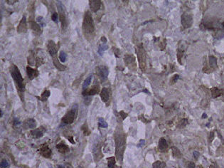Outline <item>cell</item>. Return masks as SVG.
Masks as SVG:
<instances>
[{"instance_id": "cell-1", "label": "cell", "mask_w": 224, "mask_h": 168, "mask_svg": "<svg viewBox=\"0 0 224 168\" xmlns=\"http://www.w3.org/2000/svg\"><path fill=\"white\" fill-rule=\"evenodd\" d=\"M10 73L16 85L17 90L21 93H24L25 91L24 80L22 76V74L16 65H12L10 68Z\"/></svg>"}, {"instance_id": "cell-2", "label": "cell", "mask_w": 224, "mask_h": 168, "mask_svg": "<svg viewBox=\"0 0 224 168\" xmlns=\"http://www.w3.org/2000/svg\"><path fill=\"white\" fill-rule=\"evenodd\" d=\"M83 31L86 35L92 34L94 33V31H95L94 22H93L91 14L89 12H86L84 16L83 22Z\"/></svg>"}, {"instance_id": "cell-3", "label": "cell", "mask_w": 224, "mask_h": 168, "mask_svg": "<svg viewBox=\"0 0 224 168\" xmlns=\"http://www.w3.org/2000/svg\"><path fill=\"white\" fill-rule=\"evenodd\" d=\"M115 147L116 151L115 154L117 159L122 160L123 153H124V147H125V138L123 134H116L115 135Z\"/></svg>"}, {"instance_id": "cell-4", "label": "cell", "mask_w": 224, "mask_h": 168, "mask_svg": "<svg viewBox=\"0 0 224 168\" xmlns=\"http://www.w3.org/2000/svg\"><path fill=\"white\" fill-rule=\"evenodd\" d=\"M77 112H78V105H74L72 108L67 112V113L63 117L62 122L63 123L65 124H71L74 121L75 118L77 115Z\"/></svg>"}, {"instance_id": "cell-5", "label": "cell", "mask_w": 224, "mask_h": 168, "mask_svg": "<svg viewBox=\"0 0 224 168\" xmlns=\"http://www.w3.org/2000/svg\"><path fill=\"white\" fill-rule=\"evenodd\" d=\"M97 74L98 77L102 80H105L109 75V69L105 66H100L97 68Z\"/></svg>"}, {"instance_id": "cell-6", "label": "cell", "mask_w": 224, "mask_h": 168, "mask_svg": "<svg viewBox=\"0 0 224 168\" xmlns=\"http://www.w3.org/2000/svg\"><path fill=\"white\" fill-rule=\"evenodd\" d=\"M181 24L184 28H188L193 24V18L191 15L184 14L181 16Z\"/></svg>"}, {"instance_id": "cell-7", "label": "cell", "mask_w": 224, "mask_h": 168, "mask_svg": "<svg viewBox=\"0 0 224 168\" xmlns=\"http://www.w3.org/2000/svg\"><path fill=\"white\" fill-rule=\"evenodd\" d=\"M100 91V86L98 85H95L93 86L92 88H89V89H86L83 92V95L84 96H90V95H94L95 94H97L98 93H99Z\"/></svg>"}, {"instance_id": "cell-8", "label": "cell", "mask_w": 224, "mask_h": 168, "mask_svg": "<svg viewBox=\"0 0 224 168\" xmlns=\"http://www.w3.org/2000/svg\"><path fill=\"white\" fill-rule=\"evenodd\" d=\"M101 4H102L101 1H99V0L90 1V7L92 12H97L99 10L101 7Z\"/></svg>"}, {"instance_id": "cell-9", "label": "cell", "mask_w": 224, "mask_h": 168, "mask_svg": "<svg viewBox=\"0 0 224 168\" xmlns=\"http://www.w3.org/2000/svg\"><path fill=\"white\" fill-rule=\"evenodd\" d=\"M45 132H46V129L43 127H40L38 128L32 130L31 132V133L33 135V137H34L36 138H39L44 135Z\"/></svg>"}, {"instance_id": "cell-10", "label": "cell", "mask_w": 224, "mask_h": 168, "mask_svg": "<svg viewBox=\"0 0 224 168\" xmlns=\"http://www.w3.org/2000/svg\"><path fill=\"white\" fill-rule=\"evenodd\" d=\"M40 153L42 156H43L44 157H47L49 158L51 157V155L52 154V152L51 150V149H49V147H48L47 145H43L41 147V150H40Z\"/></svg>"}, {"instance_id": "cell-11", "label": "cell", "mask_w": 224, "mask_h": 168, "mask_svg": "<svg viewBox=\"0 0 224 168\" xmlns=\"http://www.w3.org/2000/svg\"><path fill=\"white\" fill-rule=\"evenodd\" d=\"M27 30V25H26V16H23L22 19L19 26L17 27V31L18 33H24L26 32Z\"/></svg>"}, {"instance_id": "cell-12", "label": "cell", "mask_w": 224, "mask_h": 168, "mask_svg": "<svg viewBox=\"0 0 224 168\" xmlns=\"http://www.w3.org/2000/svg\"><path fill=\"white\" fill-rule=\"evenodd\" d=\"M48 51L51 56H55L57 53V48L56 44L53 41H49L48 44Z\"/></svg>"}, {"instance_id": "cell-13", "label": "cell", "mask_w": 224, "mask_h": 168, "mask_svg": "<svg viewBox=\"0 0 224 168\" xmlns=\"http://www.w3.org/2000/svg\"><path fill=\"white\" fill-rule=\"evenodd\" d=\"M26 72H27L28 77L30 80H33L34 78H35L38 76V71L37 70L33 69L32 68L29 67V66L26 67Z\"/></svg>"}, {"instance_id": "cell-14", "label": "cell", "mask_w": 224, "mask_h": 168, "mask_svg": "<svg viewBox=\"0 0 224 168\" xmlns=\"http://www.w3.org/2000/svg\"><path fill=\"white\" fill-rule=\"evenodd\" d=\"M100 98L102 99V101L103 102H107L108 101L109 98H110V91L108 88H103V89L101 91L100 93Z\"/></svg>"}, {"instance_id": "cell-15", "label": "cell", "mask_w": 224, "mask_h": 168, "mask_svg": "<svg viewBox=\"0 0 224 168\" xmlns=\"http://www.w3.org/2000/svg\"><path fill=\"white\" fill-rule=\"evenodd\" d=\"M137 54H138L139 61V64H140V67H141L142 69H143L142 66H145V54L144 50H142V49H139Z\"/></svg>"}, {"instance_id": "cell-16", "label": "cell", "mask_w": 224, "mask_h": 168, "mask_svg": "<svg viewBox=\"0 0 224 168\" xmlns=\"http://www.w3.org/2000/svg\"><path fill=\"white\" fill-rule=\"evenodd\" d=\"M56 148L58 149V150L60 153H61L63 154H65V153L69 152V147H68V146L63 142H60V143H58V144H57Z\"/></svg>"}, {"instance_id": "cell-17", "label": "cell", "mask_w": 224, "mask_h": 168, "mask_svg": "<svg viewBox=\"0 0 224 168\" xmlns=\"http://www.w3.org/2000/svg\"><path fill=\"white\" fill-rule=\"evenodd\" d=\"M24 127L26 128H35L36 127V122L34 119H28L24 122Z\"/></svg>"}, {"instance_id": "cell-18", "label": "cell", "mask_w": 224, "mask_h": 168, "mask_svg": "<svg viewBox=\"0 0 224 168\" xmlns=\"http://www.w3.org/2000/svg\"><path fill=\"white\" fill-rule=\"evenodd\" d=\"M29 24L31 26V29L34 31L36 32V34H40L41 31V26L40 25H38V24H36L35 22H29Z\"/></svg>"}, {"instance_id": "cell-19", "label": "cell", "mask_w": 224, "mask_h": 168, "mask_svg": "<svg viewBox=\"0 0 224 168\" xmlns=\"http://www.w3.org/2000/svg\"><path fill=\"white\" fill-rule=\"evenodd\" d=\"M168 147V145H167V142L166 141V140L164 138H162L159 141V148L162 150L164 151L165 150L166 148Z\"/></svg>"}, {"instance_id": "cell-20", "label": "cell", "mask_w": 224, "mask_h": 168, "mask_svg": "<svg viewBox=\"0 0 224 168\" xmlns=\"http://www.w3.org/2000/svg\"><path fill=\"white\" fill-rule=\"evenodd\" d=\"M53 64L55 65V66L56 67V68H58V69L59 71H64V70L66 68L65 66H63V65H61L59 63V61H58V59H57L56 58H54V59H53Z\"/></svg>"}, {"instance_id": "cell-21", "label": "cell", "mask_w": 224, "mask_h": 168, "mask_svg": "<svg viewBox=\"0 0 224 168\" xmlns=\"http://www.w3.org/2000/svg\"><path fill=\"white\" fill-rule=\"evenodd\" d=\"M108 49V46L105 44H100L99 46V47H98V52L100 56H102L103 52L105 51H106Z\"/></svg>"}, {"instance_id": "cell-22", "label": "cell", "mask_w": 224, "mask_h": 168, "mask_svg": "<svg viewBox=\"0 0 224 168\" xmlns=\"http://www.w3.org/2000/svg\"><path fill=\"white\" fill-rule=\"evenodd\" d=\"M92 78H93V76H92V75H90L88 77L86 78V79L85 80V81L83 82V90L87 89L88 86L90 84V82H91V80H92Z\"/></svg>"}, {"instance_id": "cell-23", "label": "cell", "mask_w": 224, "mask_h": 168, "mask_svg": "<svg viewBox=\"0 0 224 168\" xmlns=\"http://www.w3.org/2000/svg\"><path fill=\"white\" fill-rule=\"evenodd\" d=\"M211 92L212 95H213V98H217V97H218V96H220V95H221V91H220L218 88H216V87L213 88L211 89Z\"/></svg>"}, {"instance_id": "cell-24", "label": "cell", "mask_w": 224, "mask_h": 168, "mask_svg": "<svg viewBox=\"0 0 224 168\" xmlns=\"http://www.w3.org/2000/svg\"><path fill=\"white\" fill-rule=\"evenodd\" d=\"M98 125H99L100 128H108V123L102 117H100L99 119H98Z\"/></svg>"}, {"instance_id": "cell-25", "label": "cell", "mask_w": 224, "mask_h": 168, "mask_svg": "<svg viewBox=\"0 0 224 168\" xmlns=\"http://www.w3.org/2000/svg\"><path fill=\"white\" fill-rule=\"evenodd\" d=\"M165 166H166L165 163L162 162L161 161H157V162H155L152 165L153 168H163L164 167H165Z\"/></svg>"}, {"instance_id": "cell-26", "label": "cell", "mask_w": 224, "mask_h": 168, "mask_svg": "<svg viewBox=\"0 0 224 168\" xmlns=\"http://www.w3.org/2000/svg\"><path fill=\"white\" fill-rule=\"evenodd\" d=\"M209 64L213 68H216L217 66V60L214 56L209 57Z\"/></svg>"}, {"instance_id": "cell-27", "label": "cell", "mask_w": 224, "mask_h": 168, "mask_svg": "<svg viewBox=\"0 0 224 168\" xmlns=\"http://www.w3.org/2000/svg\"><path fill=\"white\" fill-rule=\"evenodd\" d=\"M124 61L125 62L128 64H131L132 62H134L135 61V58L132 56H130V55H127L124 57Z\"/></svg>"}, {"instance_id": "cell-28", "label": "cell", "mask_w": 224, "mask_h": 168, "mask_svg": "<svg viewBox=\"0 0 224 168\" xmlns=\"http://www.w3.org/2000/svg\"><path fill=\"white\" fill-rule=\"evenodd\" d=\"M172 153H173V155L176 157L179 158V157H181V154L180 151L176 147H172Z\"/></svg>"}, {"instance_id": "cell-29", "label": "cell", "mask_w": 224, "mask_h": 168, "mask_svg": "<svg viewBox=\"0 0 224 168\" xmlns=\"http://www.w3.org/2000/svg\"><path fill=\"white\" fill-rule=\"evenodd\" d=\"M50 95V91H45L42 94H41V101H46L47 98L49 97Z\"/></svg>"}, {"instance_id": "cell-30", "label": "cell", "mask_w": 224, "mask_h": 168, "mask_svg": "<svg viewBox=\"0 0 224 168\" xmlns=\"http://www.w3.org/2000/svg\"><path fill=\"white\" fill-rule=\"evenodd\" d=\"M108 167L110 168H113L115 163V157H111L110 158L108 159Z\"/></svg>"}, {"instance_id": "cell-31", "label": "cell", "mask_w": 224, "mask_h": 168, "mask_svg": "<svg viewBox=\"0 0 224 168\" xmlns=\"http://www.w3.org/2000/svg\"><path fill=\"white\" fill-rule=\"evenodd\" d=\"M66 58H67V55L65 52L61 51L60 55H59V60L61 62H65L66 61Z\"/></svg>"}, {"instance_id": "cell-32", "label": "cell", "mask_w": 224, "mask_h": 168, "mask_svg": "<svg viewBox=\"0 0 224 168\" xmlns=\"http://www.w3.org/2000/svg\"><path fill=\"white\" fill-rule=\"evenodd\" d=\"M37 22L39 23L40 26H46V22L43 17L42 16H38L37 18Z\"/></svg>"}, {"instance_id": "cell-33", "label": "cell", "mask_w": 224, "mask_h": 168, "mask_svg": "<svg viewBox=\"0 0 224 168\" xmlns=\"http://www.w3.org/2000/svg\"><path fill=\"white\" fill-rule=\"evenodd\" d=\"M82 130H83V133H84V135H90V131L89 129H88V128H87V125L86 123H85V124L83 125V127H82Z\"/></svg>"}, {"instance_id": "cell-34", "label": "cell", "mask_w": 224, "mask_h": 168, "mask_svg": "<svg viewBox=\"0 0 224 168\" xmlns=\"http://www.w3.org/2000/svg\"><path fill=\"white\" fill-rule=\"evenodd\" d=\"M1 168H9V164L7 160H2L1 162Z\"/></svg>"}, {"instance_id": "cell-35", "label": "cell", "mask_w": 224, "mask_h": 168, "mask_svg": "<svg viewBox=\"0 0 224 168\" xmlns=\"http://www.w3.org/2000/svg\"><path fill=\"white\" fill-rule=\"evenodd\" d=\"M51 19L54 22H58V14L56 12H54V13L52 14V16H51Z\"/></svg>"}, {"instance_id": "cell-36", "label": "cell", "mask_w": 224, "mask_h": 168, "mask_svg": "<svg viewBox=\"0 0 224 168\" xmlns=\"http://www.w3.org/2000/svg\"><path fill=\"white\" fill-rule=\"evenodd\" d=\"M187 119H182L180 122H179V127L180 126V128H183V127H184L187 124Z\"/></svg>"}, {"instance_id": "cell-37", "label": "cell", "mask_w": 224, "mask_h": 168, "mask_svg": "<svg viewBox=\"0 0 224 168\" xmlns=\"http://www.w3.org/2000/svg\"><path fill=\"white\" fill-rule=\"evenodd\" d=\"M179 75H174L173 77L172 78V79H171V82H172V84H173L174 83H176V81H177V80L179 79Z\"/></svg>"}, {"instance_id": "cell-38", "label": "cell", "mask_w": 224, "mask_h": 168, "mask_svg": "<svg viewBox=\"0 0 224 168\" xmlns=\"http://www.w3.org/2000/svg\"><path fill=\"white\" fill-rule=\"evenodd\" d=\"M209 141L212 142L213 140L214 139V133L213 132H211L210 134H209Z\"/></svg>"}, {"instance_id": "cell-39", "label": "cell", "mask_w": 224, "mask_h": 168, "mask_svg": "<svg viewBox=\"0 0 224 168\" xmlns=\"http://www.w3.org/2000/svg\"><path fill=\"white\" fill-rule=\"evenodd\" d=\"M195 168V164L194 162H190L188 165V168Z\"/></svg>"}, {"instance_id": "cell-40", "label": "cell", "mask_w": 224, "mask_h": 168, "mask_svg": "<svg viewBox=\"0 0 224 168\" xmlns=\"http://www.w3.org/2000/svg\"><path fill=\"white\" fill-rule=\"evenodd\" d=\"M199 152H197V151H194V157L196 158V159H197L198 157H199Z\"/></svg>"}, {"instance_id": "cell-41", "label": "cell", "mask_w": 224, "mask_h": 168, "mask_svg": "<svg viewBox=\"0 0 224 168\" xmlns=\"http://www.w3.org/2000/svg\"><path fill=\"white\" fill-rule=\"evenodd\" d=\"M14 124L15 125H19L20 124V122H19V120L15 119V120H14Z\"/></svg>"}, {"instance_id": "cell-42", "label": "cell", "mask_w": 224, "mask_h": 168, "mask_svg": "<svg viewBox=\"0 0 224 168\" xmlns=\"http://www.w3.org/2000/svg\"><path fill=\"white\" fill-rule=\"evenodd\" d=\"M120 115L122 116V117H123V120H124V118H125V117H127V115L126 113H124V112H123V111H122V112H120Z\"/></svg>"}, {"instance_id": "cell-43", "label": "cell", "mask_w": 224, "mask_h": 168, "mask_svg": "<svg viewBox=\"0 0 224 168\" xmlns=\"http://www.w3.org/2000/svg\"><path fill=\"white\" fill-rule=\"evenodd\" d=\"M17 1H16V0H15V1H9V0L7 1V2L9 4H12L14 3H15V2H17Z\"/></svg>"}, {"instance_id": "cell-44", "label": "cell", "mask_w": 224, "mask_h": 168, "mask_svg": "<svg viewBox=\"0 0 224 168\" xmlns=\"http://www.w3.org/2000/svg\"><path fill=\"white\" fill-rule=\"evenodd\" d=\"M58 168H71V167H69L68 165H65V166H63V165H60V166H58Z\"/></svg>"}, {"instance_id": "cell-45", "label": "cell", "mask_w": 224, "mask_h": 168, "mask_svg": "<svg viewBox=\"0 0 224 168\" xmlns=\"http://www.w3.org/2000/svg\"><path fill=\"white\" fill-rule=\"evenodd\" d=\"M101 41H104V44H105V42H107V39H106V38H105V37H102L101 38Z\"/></svg>"}, {"instance_id": "cell-46", "label": "cell", "mask_w": 224, "mask_h": 168, "mask_svg": "<svg viewBox=\"0 0 224 168\" xmlns=\"http://www.w3.org/2000/svg\"><path fill=\"white\" fill-rule=\"evenodd\" d=\"M145 140H140V142H139V145H139V146H142V145L145 144Z\"/></svg>"}, {"instance_id": "cell-47", "label": "cell", "mask_w": 224, "mask_h": 168, "mask_svg": "<svg viewBox=\"0 0 224 168\" xmlns=\"http://www.w3.org/2000/svg\"><path fill=\"white\" fill-rule=\"evenodd\" d=\"M206 113H203V115H202V118H206Z\"/></svg>"}, {"instance_id": "cell-48", "label": "cell", "mask_w": 224, "mask_h": 168, "mask_svg": "<svg viewBox=\"0 0 224 168\" xmlns=\"http://www.w3.org/2000/svg\"><path fill=\"white\" fill-rule=\"evenodd\" d=\"M223 26H224V23H223Z\"/></svg>"}]
</instances>
